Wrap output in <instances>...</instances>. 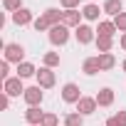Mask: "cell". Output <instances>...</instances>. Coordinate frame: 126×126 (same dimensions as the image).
<instances>
[{
  "label": "cell",
  "mask_w": 126,
  "mask_h": 126,
  "mask_svg": "<svg viewBox=\"0 0 126 126\" xmlns=\"http://www.w3.org/2000/svg\"><path fill=\"white\" fill-rule=\"evenodd\" d=\"M47 37H49V42L54 45V47H64L67 42H69V27L67 25H54V27H49V32H47Z\"/></svg>",
  "instance_id": "obj_1"
},
{
  "label": "cell",
  "mask_w": 126,
  "mask_h": 126,
  "mask_svg": "<svg viewBox=\"0 0 126 126\" xmlns=\"http://www.w3.org/2000/svg\"><path fill=\"white\" fill-rule=\"evenodd\" d=\"M5 59L15 62V64H22V62H25V47L17 45V42H8L5 45Z\"/></svg>",
  "instance_id": "obj_2"
},
{
  "label": "cell",
  "mask_w": 126,
  "mask_h": 126,
  "mask_svg": "<svg viewBox=\"0 0 126 126\" xmlns=\"http://www.w3.org/2000/svg\"><path fill=\"white\" fill-rule=\"evenodd\" d=\"M35 79H37V84L42 87V89H52L54 84H57V77H54V72L49 69V67H40L37 69V74H35Z\"/></svg>",
  "instance_id": "obj_3"
},
{
  "label": "cell",
  "mask_w": 126,
  "mask_h": 126,
  "mask_svg": "<svg viewBox=\"0 0 126 126\" xmlns=\"http://www.w3.org/2000/svg\"><path fill=\"white\" fill-rule=\"evenodd\" d=\"M25 89H27V87H22V79H20V77H8V79L3 82V92H5L10 99L25 94Z\"/></svg>",
  "instance_id": "obj_4"
},
{
  "label": "cell",
  "mask_w": 126,
  "mask_h": 126,
  "mask_svg": "<svg viewBox=\"0 0 126 126\" xmlns=\"http://www.w3.org/2000/svg\"><path fill=\"white\" fill-rule=\"evenodd\" d=\"M22 99H25V104H27V106H40V104H42V99H45V92H42V87H40V84H35V87H27V89H25Z\"/></svg>",
  "instance_id": "obj_5"
},
{
  "label": "cell",
  "mask_w": 126,
  "mask_h": 126,
  "mask_svg": "<svg viewBox=\"0 0 126 126\" xmlns=\"http://www.w3.org/2000/svg\"><path fill=\"white\" fill-rule=\"evenodd\" d=\"M74 37H77V42H79V45H89V42H96V30L82 22V25L74 30Z\"/></svg>",
  "instance_id": "obj_6"
},
{
  "label": "cell",
  "mask_w": 126,
  "mask_h": 126,
  "mask_svg": "<svg viewBox=\"0 0 126 126\" xmlns=\"http://www.w3.org/2000/svg\"><path fill=\"white\" fill-rule=\"evenodd\" d=\"M82 96H84V94L79 92V87H77L74 82H67L64 87H62V99H64L67 104H74V106H77V101H79Z\"/></svg>",
  "instance_id": "obj_7"
},
{
  "label": "cell",
  "mask_w": 126,
  "mask_h": 126,
  "mask_svg": "<svg viewBox=\"0 0 126 126\" xmlns=\"http://www.w3.org/2000/svg\"><path fill=\"white\" fill-rule=\"evenodd\" d=\"M96 106H99V104H96L94 96H82V99L77 101V111H79L82 116H92V114L96 111Z\"/></svg>",
  "instance_id": "obj_8"
},
{
  "label": "cell",
  "mask_w": 126,
  "mask_h": 126,
  "mask_svg": "<svg viewBox=\"0 0 126 126\" xmlns=\"http://www.w3.org/2000/svg\"><path fill=\"white\" fill-rule=\"evenodd\" d=\"M62 25H67L69 30H72V27L77 30V27L82 25V13H79V10H62Z\"/></svg>",
  "instance_id": "obj_9"
},
{
  "label": "cell",
  "mask_w": 126,
  "mask_h": 126,
  "mask_svg": "<svg viewBox=\"0 0 126 126\" xmlns=\"http://www.w3.org/2000/svg\"><path fill=\"white\" fill-rule=\"evenodd\" d=\"M13 22H15L17 27H25V25H32V22H35V15H32V10L22 8V10L13 13Z\"/></svg>",
  "instance_id": "obj_10"
},
{
  "label": "cell",
  "mask_w": 126,
  "mask_h": 126,
  "mask_svg": "<svg viewBox=\"0 0 126 126\" xmlns=\"http://www.w3.org/2000/svg\"><path fill=\"white\" fill-rule=\"evenodd\" d=\"M116 32H119V30H116L114 20H99V25H96V37H111V40H114Z\"/></svg>",
  "instance_id": "obj_11"
},
{
  "label": "cell",
  "mask_w": 126,
  "mask_h": 126,
  "mask_svg": "<svg viewBox=\"0 0 126 126\" xmlns=\"http://www.w3.org/2000/svg\"><path fill=\"white\" fill-rule=\"evenodd\" d=\"M101 13H104V10H101L96 3H87V5L82 8V17H84V20H89V22H96Z\"/></svg>",
  "instance_id": "obj_12"
},
{
  "label": "cell",
  "mask_w": 126,
  "mask_h": 126,
  "mask_svg": "<svg viewBox=\"0 0 126 126\" xmlns=\"http://www.w3.org/2000/svg\"><path fill=\"white\" fill-rule=\"evenodd\" d=\"M94 99H96L99 106H111V104H114V89H111V87H104V89L96 92Z\"/></svg>",
  "instance_id": "obj_13"
},
{
  "label": "cell",
  "mask_w": 126,
  "mask_h": 126,
  "mask_svg": "<svg viewBox=\"0 0 126 126\" xmlns=\"http://www.w3.org/2000/svg\"><path fill=\"white\" fill-rule=\"evenodd\" d=\"M96 59H99V69L101 72H109V69L116 67V57L111 52H101V54H96Z\"/></svg>",
  "instance_id": "obj_14"
},
{
  "label": "cell",
  "mask_w": 126,
  "mask_h": 126,
  "mask_svg": "<svg viewBox=\"0 0 126 126\" xmlns=\"http://www.w3.org/2000/svg\"><path fill=\"white\" fill-rule=\"evenodd\" d=\"M101 10H104L106 15H111V20H114L119 13H124V3H121V0H104Z\"/></svg>",
  "instance_id": "obj_15"
},
{
  "label": "cell",
  "mask_w": 126,
  "mask_h": 126,
  "mask_svg": "<svg viewBox=\"0 0 126 126\" xmlns=\"http://www.w3.org/2000/svg\"><path fill=\"white\" fill-rule=\"evenodd\" d=\"M42 119H45V111H40V106H27V111H25V121H27V124L40 126Z\"/></svg>",
  "instance_id": "obj_16"
},
{
  "label": "cell",
  "mask_w": 126,
  "mask_h": 126,
  "mask_svg": "<svg viewBox=\"0 0 126 126\" xmlns=\"http://www.w3.org/2000/svg\"><path fill=\"white\" fill-rule=\"evenodd\" d=\"M82 72H84L87 77L99 74V72H101V69H99V59H96V57H87V59L82 62Z\"/></svg>",
  "instance_id": "obj_17"
},
{
  "label": "cell",
  "mask_w": 126,
  "mask_h": 126,
  "mask_svg": "<svg viewBox=\"0 0 126 126\" xmlns=\"http://www.w3.org/2000/svg\"><path fill=\"white\" fill-rule=\"evenodd\" d=\"M35 74H37V67L32 64V62L25 59L22 64H17V77H20V79H30V77H35Z\"/></svg>",
  "instance_id": "obj_18"
},
{
  "label": "cell",
  "mask_w": 126,
  "mask_h": 126,
  "mask_svg": "<svg viewBox=\"0 0 126 126\" xmlns=\"http://www.w3.org/2000/svg\"><path fill=\"white\" fill-rule=\"evenodd\" d=\"M42 15H45V20H47V22H49V25H52V27H54V25H59V22H62V13H59V10H57V8H47V10H45V13H42Z\"/></svg>",
  "instance_id": "obj_19"
},
{
  "label": "cell",
  "mask_w": 126,
  "mask_h": 126,
  "mask_svg": "<svg viewBox=\"0 0 126 126\" xmlns=\"http://www.w3.org/2000/svg\"><path fill=\"white\" fill-rule=\"evenodd\" d=\"M59 54L57 52H45V57H42V64L45 67H49V69H54V67H59Z\"/></svg>",
  "instance_id": "obj_20"
},
{
  "label": "cell",
  "mask_w": 126,
  "mask_h": 126,
  "mask_svg": "<svg viewBox=\"0 0 126 126\" xmlns=\"http://www.w3.org/2000/svg\"><path fill=\"white\" fill-rule=\"evenodd\" d=\"M64 126H84V116L79 111H72L64 116Z\"/></svg>",
  "instance_id": "obj_21"
},
{
  "label": "cell",
  "mask_w": 126,
  "mask_h": 126,
  "mask_svg": "<svg viewBox=\"0 0 126 126\" xmlns=\"http://www.w3.org/2000/svg\"><path fill=\"white\" fill-rule=\"evenodd\" d=\"M96 49H99V54L101 52H111L114 49V40L111 37H96Z\"/></svg>",
  "instance_id": "obj_22"
},
{
  "label": "cell",
  "mask_w": 126,
  "mask_h": 126,
  "mask_svg": "<svg viewBox=\"0 0 126 126\" xmlns=\"http://www.w3.org/2000/svg\"><path fill=\"white\" fill-rule=\"evenodd\" d=\"M32 27H35L37 32H45V30L49 32V27H52V25H49V22L45 20V15H40V17H35V22H32Z\"/></svg>",
  "instance_id": "obj_23"
},
{
  "label": "cell",
  "mask_w": 126,
  "mask_h": 126,
  "mask_svg": "<svg viewBox=\"0 0 126 126\" xmlns=\"http://www.w3.org/2000/svg\"><path fill=\"white\" fill-rule=\"evenodd\" d=\"M3 8L8 13H17V10H22V0H3Z\"/></svg>",
  "instance_id": "obj_24"
},
{
  "label": "cell",
  "mask_w": 126,
  "mask_h": 126,
  "mask_svg": "<svg viewBox=\"0 0 126 126\" xmlns=\"http://www.w3.org/2000/svg\"><path fill=\"white\" fill-rule=\"evenodd\" d=\"M40 126H59V116H57V114H49V111H47Z\"/></svg>",
  "instance_id": "obj_25"
},
{
  "label": "cell",
  "mask_w": 126,
  "mask_h": 126,
  "mask_svg": "<svg viewBox=\"0 0 126 126\" xmlns=\"http://www.w3.org/2000/svg\"><path fill=\"white\" fill-rule=\"evenodd\" d=\"M114 25H116L119 32H126V13H119V15L114 17Z\"/></svg>",
  "instance_id": "obj_26"
},
{
  "label": "cell",
  "mask_w": 126,
  "mask_h": 126,
  "mask_svg": "<svg viewBox=\"0 0 126 126\" xmlns=\"http://www.w3.org/2000/svg\"><path fill=\"white\" fill-rule=\"evenodd\" d=\"M79 3H82V0H59V5L64 8V10H77Z\"/></svg>",
  "instance_id": "obj_27"
},
{
  "label": "cell",
  "mask_w": 126,
  "mask_h": 126,
  "mask_svg": "<svg viewBox=\"0 0 126 126\" xmlns=\"http://www.w3.org/2000/svg\"><path fill=\"white\" fill-rule=\"evenodd\" d=\"M8 72H10V62L3 59V62H0V77H3V82L8 79Z\"/></svg>",
  "instance_id": "obj_28"
},
{
  "label": "cell",
  "mask_w": 126,
  "mask_h": 126,
  "mask_svg": "<svg viewBox=\"0 0 126 126\" xmlns=\"http://www.w3.org/2000/svg\"><path fill=\"white\" fill-rule=\"evenodd\" d=\"M8 106H10V96L3 92V96H0V109H8Z\"/></svg>",
  "instance_id": "obj_29"
},
{
  "label": "cell",
  "mask_w": 126,
  "mask_h": 126,
  "mask_svg": "<svg viewBox=\"0 0 126 126\" xmlns=\"http://www.w3.org/2000/svg\"><path fill=\"white\" fill-rule=\"evenodd\" d=\"M114 116H116L119 126H126V111H119V114H114Z\"/></svg>",
  "instance_id": "obj_30"
},
{
  "label": "cell",
  "mask_w": 126,
  "mask_h": 126,
  "mask_svg": "<svg viewBox=\"0 0 126 126\" xmlns=\"http://www.w3.org/2000/svg\"><path fill=\"white\" fill-rule=\"evenodd\" d=\"M106 126H119V121H116V116H109V119H106Z\"/></svg>",
  "instance_id": "obj_31"
},
{
  "label": "cell",
  "mask_w": 126,
  "mask_h": 126,
  "mask_svg": "<svg viewBox=\"0 0 126 126\" xmlns=\"http://www.w3.org/2000/svg\"><path fill=\"white\" fill-rule=\"evenodd\" d=\"M119 45H121V49L126 52V32H121V40H119Z\"/></svg>",
  "instance_id": "obj_32"
},
{
  "label": "cell",
  "mask_w": 126,
  "mask_h": 126,
  "mask_svg": "<svg viewBox=\"0 0 126 126\" xmlns=\"http://www.w3.org/2000/svg\"><path fill=\"white\" fill-rule=\"evenodd\" d=\"M121 69H124V72H126V59H124V62H121Z\"/></svg>",
  "instance_id": "obj_33"
},
{
  "label": "cell",
  "mask_w": 126,
  "mask_h": 126,
  "mask_svg": "<svg viewBox=\"0 0 126 126\" xmlns=\"http://www.w3.org/2000/svg\"><path fill=\"white\" fill-rule=\"evenodd\" d=\"M27 126H35V124H27Z\"/></svg>",
  "instance_id": "obj_34"
},
{
  "label": "cell",
  "mask_w": 126,
  "mask_h": 126,
  "mask_svg": "<svg viewBox=\"0 0 126 126\" xmlns=\"http://www.w3.org/2000/svg\"><path fill=\"white\" fill-rule=\"evenodd\" d=\"M92 3H94V0H92Z\"/></svg>",
  "instance_id": "obj_35"
}]
</instances>
